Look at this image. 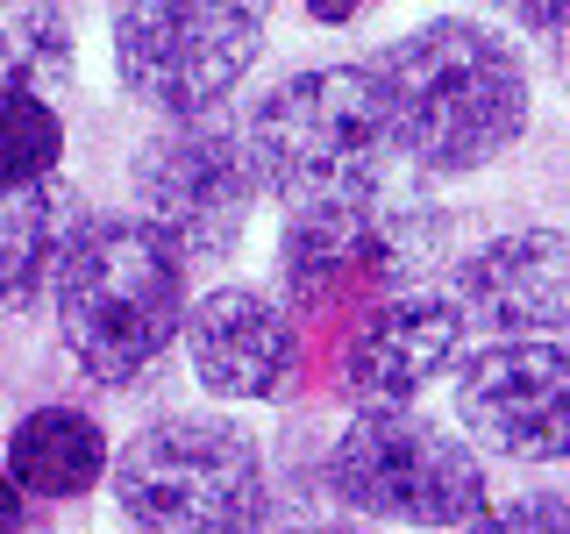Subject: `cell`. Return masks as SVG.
I'll list each match as a JSON object with an SVG mask.
<instances>
[{"mask_svg": "<svg viewBox=\"0 0 570 534\" xmlns=\"http://www.w3.org/2000/svg\"><path fill=\"white\" fill-rule=\"evenodd\" d=\"M307 8H314V22H343L356 0H307Z\"/></svg>", "mask_w": 570, "mask_h": 534, "instance_id": "cell-19", "label": "cell"}, {"mask_svg": "<svg viewBox=\"0 0 570 534\" xmlns=\"http://www.w3.org/2000/svg\"><path fill=\"white\" fill-rule=\"evenodd\" d=\"M456 421L513 463L570 456V349L492 343L456 370Z\"/></svg>", "mask_w": 570, "mask_h": 534, "instance_id": "cell-8", "label": "cell"}, {"mask_svg": "<svg viewBox=\"0 0 570 534\" xmlns=\"http://www.w3.org/2000/svg\"><path fill=\"white\" fill-rule=\"evenodd\" d=\"M456 299L471 320L499 335L570 328V228H521L456 264Z\"/></svg>", "mask_w": 570, "mask_h": 534, "instance_id": "cell-10", "label": "cell"}, {"mask_svg": "<svg viewBox=\"0 0 570 534\" xmlns=\"http://www.w3.org/2000/svg\"><path fill=\"white\" fill-rule=\"evenodd\" d=\"M285 534H350V527H285Z\"/></svg>", "mask_w": 570, "mask_h": 534, "instance_id": "cell-20", "label": "cell"}, {"mask_svg": "<svg viewBox=\"0 0 570 534\" xmlns=\"http://www.w3.org/2000/svg\"><path fill=\"white\" fill-rule=\"evenodd\" d=\"M356 264L392 271V249L364 214H293V236H285V257H278L293 307H328Z\"/></svg>", "mask_w": 570, "mask_h": 534, "instance_id": "cell-13", "label": "cell"}, {"mask_svg": "<svg viewBox=\"0 0 570 534\" xmlns=\"http://www.w3.org/2000/svg\"><path fill=\"white\" fill-rule=\"evenodd\" d=\"M65 157V121L58 107L36 100V86H8V192L43 186Z\"/></svg>", "mask_w": 570, "mask_h": 534, "instance_id": "cell-16", "label": "cell"}, {"mask_svg": "<svg viewBox=\"0 0 570 534\" xmlns=\"http://www.w3.org/2000/svg\"><path fill=\"white\" fill-rule=\"evenodd\" d=\"M8 477L29 498H86L107 477V435L79 406H36L8 435Z\"/></svg>", "mask_w": 570, "mask_h": 534, "instance_id": "cell-12", "label": "cell"}, {"mask_svg": "<svg viewBox=\"0 0 570 534\" xmlns=\"http://www.w3.org/2000/svg\"><path fill=\"white\" fill-rule=\"evenodd\" d=\"M115 65L136 100L193 121L236 93L264 50V0H115Z\"/></svg>", "mask_w": 570, "mask_h": 534, "instance_id": "cell-5", "label": "cell"}, {"mask_svg": "<svg viewBox=\"0 0 570 534\" xmlns=\"http://www.w3.org/2000/svg\"><path fill=\"white\" fill-rule=\"evenodd\" d=\"M400 150L421 171H478L528 129V71L478 22H428L379 50Z\"/></svg>", "mask_w": 570, "mask_h": 534, "instance_id": "cell-2", "label": "cell"}, {"mask_svg": "<svg viewBox=\"0 0 570 534\" xmlns=\"http://www.w3.org/2000/svg\"><path fill=\"white\" fill-rule=\"evenodd\" d=\"M65 214H71V200H65V186H50V178L8 192V207H0V278H8L14 307H29L43 271H58V257H65L58 221Z\"/></svg>", "mask_w": 570, "mask_h": 534, "instance_id": "cell-14", "label": "cell"}, {"mask_svg": "<svg viewBox=\"0 0 570 534\" xmlns=\"http://www.w3.org/2000/svg\"><path fill=\"white\" fill-rule=\"evenodd\" d=\"M257 186H264L257 150H249L236 129L207 121V115L165 129L136 157V192H142V207H150V221L171 228L186 249H228L236 243Z\"/></svg>", "mask_w": 570, "mask_h": 534, "instance_id": "cell-7", "label": "cell"}, {"mask_svg": "<svg viewBox=\"0 0 570 534\" xmlns=\"http://www.w3.org/2000/svg\"><path fill=\"white\" fill-rule=\"evenodd\" d=\"M328 492L356 513L406 527H478L485 521V471L450 427L400 414H356L328 449Z\"/></svg>", "mask_w": 570, "mask_h": 534, "instance_id": "cell-6", "label": "cell"}, {"mask_svg": "<svg viewBox=\"0 0 570 534\" xmlns=\"http://www.w3.org/2000/svg\"><path fill=\"white\" fill-rule=\"evenodd\" d=\"M178 249L186 243L171 228L136 221V214H94L65 236L50 285H58V335L86 378L129 385L193 320Z\"/></svg>", "mask_w": 570, "mask_h": 534, "instance_id": "cell-1", "label": "cell"}, {"mask_svg": "<svg viewBox=\"0 0 570 534\" xmlns=\"http://www.w3.org/2000/svg\"><path fill=\"white\" fill-rule=\"evenodd\" d=\"M463 534H570V492H528L513 506H492Z\"/></svg>", "mask_w": 570, "mask_h": 534, "instance_id": "cell-17", "label": "cell"}, {"mask_svg": "<svg viewBox=\"0 0 570 534\" xmlns=\"http://www.w3.org/2000/svg\"><path fill=\"white\" fill-rule=\"evenodd\" d=\"M521 8V22L528 29H542V36H570V0H513Z\"/></svg>", "mask_w": 570, "mask_h": 534, "instance_id": "cell-18", "label": "cell"}, {"mask_svg": "<svg viewBox=\"0 0 570 534\" xmlns=\"http://www.w3.org/2000/svg\"><path fill=\"white\" fill-rule=\"evenodd\" d=\"M463 328L471 314L450 293H400L371 307L343 349V392L356 399V414H400L406 399H421L463 349Z\"/></svg>", "mask_w": 570, "mask_h": 534, "instance_id": "cell-9", "label": "cell"}, {"mask_svg": "<svg viewBox=\"0 0 570 534\" xmlns=\"http://www.w3.org/2000/svg\"><path fill=\"white\" fill-rule=\"evenodd\" d=\"M186 349H193V370L214 399H272V392L293 378V356H299V335L264 293L249 285H222L207 293L186 320Z\"/></svg>", "mask_w": 570, "mask_h": 534, "instance_id": "cell-11", "label": "cell"}, {"mask_svg": "<svg viewBox=\"0 0 570 534\" xmlns=\"http://www.w3.org/2000/svg\"><path fill=\"white\" fill-rule=\"evenodd\" d=\"M249 150L264 186L293 214H364L400 150V129L371 65H314L257 107Z\"/></svg>", "mask_w": 570, "mask_h": 534, "instance_id": "cell-3", "label": "cell"}, {"mask_svg": "<svg viewBox=\"0 0 570 534\" xmlns=\"http://www.w3.org/2000/svg\"><path fill=\"white\" fill-rule=\"evenodd\" d=\"M115 498L142 534H257V442L222 421H157L115 456Z\"/></svg>", "mask_w": 570, "mask_h": 534, "instance_id": "cell-4", "label": "cell"}, {"mask_svg": "<svg viewBox=\"0 0 570 534\" xmlns=\"http://www.w3.org/2000/svg\"><path fill=\"white\" fill-rule=\"evenodd\" d=\"M71 79V22L58 0H14L8 14V86Z\"/></svg>", "mask_w": 570, "mask_h": 534, "instance_id": "cell-15", "label": "cell"}]
</instances>
